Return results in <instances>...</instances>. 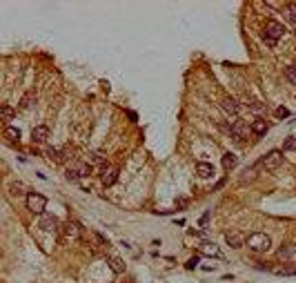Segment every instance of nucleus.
Here are the masks:
<instances>
[{"instance_id":"obj_29","label":"nucleus","mask_w":296,"mask_h":283,"mask_svg":"<svg viewBox=\"0 0 296 283\" xmlns=\"http://www.w3.org/2000/svg\"><path fill=\"white\" fill-rule=\"evenodd\" d=\"M274 114H276V118H287L290 116V109H287V107H278Z\"/></svg>"},{"instance_id":"obj_32","label":"nucleus","mask_w":296,"mask_h":283,"mask_svg":"<svg viewBox=\"0 0 296 283\" xmlns=\"http://www.w3.org/2000/svg\"><path fill=\"white\" fill-rule=\"evenodd\" d=\"M294 69H296V63H294Z\"/></svg>"},{"instance_id":"obj_3","label":"nucleus","mask_w":296,"mask_h":283,"mask_svg":"<svg viewBox=\"0 0 296 283\" xmlns=\"http://www.w3.org/2000/svg\"><path fill=\"white\" fill-rule=\"evenodd\" d=\"M283 34H285V29H283L281 22L270 21V22L265 25V31H263V43H265V45H270V47H274L276 41H278Z\"/></svg>"},{"instance_id":"obj_20","label":"nucleus","mask_w":296,"mask_h":283,"mask_svg":"<svg viewBox=\"0 0 296 283\" xmlns=\"http://www.w3.org/2000/svg\"><path fill=\"white\" fill-rule=\"evenodd\" d=\"M245 105H247V109H252V111H263L265 109V103H261V101H256V98H245Z\"/></svg>"},{"instance_id":"obj_10","label":"nucleus","mask_w":296,"mask_h":283,"mask_svg":"<svg viewBox=\"0 0 296 283\" xmlns=\"http://www.w3.org/2000/svg\"><path fill=\"white\" fill-rule=\"evenodd\" d=\"M276 259L283 261V263L294 261V259H296V245H294V243H285V245H281L278 252H276Z\"/></svg>"},{"instance_id":"obj_15","label":"nucleus","mask_w":296,"mask_h":283,"mask_svg":"<svg viewBox=\"0 0 296 283\" xmlns=\"http://www.w3.org/2000/svg\"><path fill=\"white\" fill-rule=\"evenodd\" d=\"M198 250H201V254H205V257H221V250H218V245H216V243H210V241L201 243V245H198Z\"/></svg>"},{"instance_id":"obj_5","label":"nucleus","mask_w":296,"mask_h":283,"mask_svg":"<svg viewBox=\"0 0 296 283\" xmlns=\"http://www.w3.org/2000/svg\"><path fill=\"white\" fill-rule=\"evenodd\" d=\"M281 165H283V152H278V150H272L270 154H265V156L258 161V167H265L270 172L278 170Z\"/></svg>"},{"instance_id":"obj_7","label":"nucleus","mask_w":296,"mask_h":283,"mask_svg":"<svg viewBox=\"0 0 296 283\" xmlns=\"http://www.w3.org/2000/svg\"><path fill=\"white\" fill-rule=\"evenodd\" d=\"M250 131H252V127H247L245 121H234L230 127V136L234 138V141H243V138H247Z\"/></svg>"},{"instance_id":"obj_13","label":"nucleus","mask_w":296,"mask_h":283,"mask_svg":"<svg viewBox=\"0 0 296 283\" xmlns=\"http://www.w3.org/2000/svg\"><path fill=\"white\" fill-rule=\"evenodd\" d=\"M49 138V127L47 125H38L31 130V141L34 143H45Z\"/></svg>"},{"instance_id":"obj_6","label":"nucleus","mask_w":296,"mask_h":283,"mask_svg":"<svg viewBox=\"0 0 296 283\" xmlns=\"http://www.w3.org/2000/svg\"><path fill=\"white\" fill-rule=\"evenodd\" d=\"M61 232H63V239L78 241L81 234H83V230H81V225H78L76 221H67V223H63V225H61Z\"/></svg>"},{"instance_id":"obj_16","label":"nucleus","mask_w":296,"mask_h":283,"mask_svg":"<svg viewBox=\"0 0 296 283\" xmlns=\"http://www.w3.org/2000/svg\"><path fill=\"white\" fill-rule=\"evenodd\" d=\"M196 174L201 178L214 176V165H210V163H198V165H196Z\"/></svg>"},{"instance_id":"obj_31","label":"nucleus","mask_w":296,"mask_h":283,"mask_svg":"<svg viewBox=\"0 0 296 283\" xmlns=\"http://www.w3.org/2000/svg\"><path fill=\"white\" fill-rule=\"evenodd\" d=\"M196 265H198V257H191L190 261H187V268L191 270V268H196Z\"/></svg>"},{"instance_id":"obj_8","label":"nucleus","mask_w":296,"mask_h":283,"mask_svg":"<svg viewBox=\"0 0 296 283\" xmlns=\"http://www.w3.org/2000/svg\"><path fill=\"white\" fill-rule=\"evenodd\" d=\"M225 241H227L230 248L238 250V248H243V245L247 243V239H245V234L238 232V230H230V232H225Z\"/></svg>"},{"instance_id":"obj_18","label":"nucleus","mask_w":296,"mask_h":283,"mask_svg":"<svg viewBox=\"0 0 296 283\" xmlns=\"http://www.w3.org/2000/svg\"><path fill=\"white\" fill-rule=\"evenodd\" d=\"M107 261H109V268L114 270V272H118V274L125 272V263H123V259H118V257H109Z\"/></svg>"},{"instance_id":"obj_23","label":"nucleus","mask_w":296,"mask_h":283,"mask_svg":"<svg viewBox=\"0 0 296 283\" xmlns=\"http://www.w3.org/2000/svg\"><path fill=\"white\" fill-rule=\"evenodd\" d=\"M223 167H225V170H234L236 167V156L232 152L223 154Z\"/></svg>"},{"instance_id":"obj_11","label":"nucleus","mask_w":296,"mask_h":283,"mask_svg":"<svg viewBox=\"0 0 296 283\" xmlns=\"http://www.w3.org/2000/svg\"><path fill=\"white\" fill-rule=\"evenodd\" d=\"M41 228L47 232H58L61 230V221L54 217V214H42L41 217Z\"/></svg>"},{"instance_id":"obj_19","label":"nucleus","mask_w":296,"mask_h":283,"mask_svg":"<svg viewBox=\"0 0 296 283\" xmlns=\"http://www.w3.org/2000/svg\"><path fill=\"white\" fill-rule=\"evenodd\" d=\"M36 105V94L34 91H27L25 96L21 98V109H29V107Z\"/></svg>"},{"instance_id":"obj_21","label":"nucleus","mask_w":296,"mask_h":283,"mask_svg":"<svg viewBox=\"0 0 296 283\" xmlns=\"http://www.w3.org/2000/svg\"><path fill=\"white\" fill-rule=\"evenodd\" d=\"M0 116H2V123L9 127V121H14V109L9 105H2L0 107Z\"/></svg>"},{"instance_id":"obj_12","label":"nucleus","mask_w":296,"mask_h":283,"mask_svg":"<svg viewBox=\"0 0 296 283\" xmlns=\"http://www.w3.org/2000/svg\"><path fill=\"white\" fill-rule=\"evenodd\" d=\"M221 107H223V111L225 114H232V116H236L238 114V109H241V105H238V101L236 98H232V96H225L221 101Z\"/></svg>"},{"instance_id":"obj_2","label":"nucleus","mask_w":296,"mask_h":283,"mask_svg":"<svg viewBox=\"0 0 296 283\" xmlns=\"http://www.w3.org/2000/svg\"><path fill=\"white\" fill-rule=\"evenodd\" d=\"M89 172H91V165L87 161H74L65 170V176H67V181H78L83 176H89Z\"/></svg>"},{"instance_id":"obj_24","label":"nucleus","mask_w":296,"mask_h":283,"mask_svg":"<svg viewBox=\"0 0 296 283\" xmlns=\"http://www.w3.org/2000/svg\"><path fill=\"white\" fill-rule=\"evenodd\" d=\"M285 18L296 27V5H287L285 7Z\"/></svg>"},{"instance_id":"obj_27","label":"nucleus","mask_w":296,"mask_h":283,"mask_svg":"<svg viewBox=\"0 0 296 283\" xmlns=\"http://www.w3.org/2000/svg\"><path fill=\"white\" fill-rule=\"evenodd\" d=\"M89 161L94 163V165H103V167L107 165V163H105V158H103V154H98V152H94V154H91V156H89Z\"/></svg>"},{"instance_id":"obj_1","label":"nucleus","mask_w":296,"mask_h":283,"mask_svg":"<svg viewBox=\"0 0 296 283\" xmlns=\"http://www.w3.org/2000/svg\"><path fill=\"white\" fill-rule=\"evenodd\" d=\"M247 248L252 252H267L272 248V239L265 232H254L247 237Z\"/></svg>"},{"instance_id":"obj_25","label":"nucleus","mask_w":296,"mask_h":283,"mask_svg":"<svg viewBox=\"0 0 296 283\" xmlns=\"http://www.w3.org/2000/svg\"><path fill=\"white\" fill-rule=\"evenodd\" d=\"M258 167V165H256ZM256 167H247L245 172H243V176H241V183H245V181H254V176H256Z\"/></svg>"},{"instance_id":"obj_4","label":"nucleus","mask_w":296,"mask_h":283,"mask_svg":"<svg viewBox=\"0 0 296 283\" xmlns=\"http://www.w3.org/2000/svg\"><path fill=\"white\" fill-rule=\"evenodd\" d=\"M45 207H47V198L38 192H29L27 194V210L31 214H45Z\"/></svg>"},{"instance_id":"obj_30","label":"nucleus","mask_w":296,"mask_h":283,"mask_svg":"<svg viewBox=\"0 0 296 283\" xmlns=\"http://www.w3.org/2000/svg\"><path fill=\"white\" fill-rule=\"evenodd\" d=\"M27 190H25V185H21V183H14L11 185V194H25Z\"/></svg>"},{"instance_id":"obj_28","label":"nucleus","mask_w":296,"mask_h":283,"mask_svg":"<svg viewBox=\"0 0 296 283\" xmlns=\"http://www.w3.org/2000/svg\"><path fill=\"white\" fill-rule=\"evenodd\" d=\"M285 76L290 78L292 83H296V69H294V65H290V67H285Z\"/></svg>"},{"instance_id":"obj_22","label":"nucleus","mask_w":296,"mask_h":283,"mask_svg":"<svg viewBox=\"0 0 296 283\" xmlns=\"http://www.w3.org/2000/svg\"><path fill=\"white\" fill-rule=\"evenodd\" d=\"M5 138L9 143H18V138H21V131L16 130V127H5Z\"/></svg>"},{"instance_id":"obj_14","label":"nucleus","mask_w":296,"mask_h":283,"mask_svg":"<svg viewBox=\"0 0 296 283\" xmlns=\"http://www.w3.org/2000/svg\"><path fill=\"white\" fill-rule=\"evenodd\" d=\"M47 158H49L51 163H65L67 158V150H56V147H51V150H47Z\"/></svg>"},{"instance_id":"obj_9","label":"nucleus","mask_w":296,"mask_h":283,"mask_svg":"<svg viewBox=\"0 0 296 283\" xmlns=\"http://www.w3.org/2000/svg\"><path fill=\"white\" fill-rule=\"evenodd\" d=\"M101 181L105 187H111L116 181H118V167L116 165H105L103 167V174H101Z\"/></svg>"},{"instance_id":"obj_17","label":"nucleus","mask_w":296,"mask_h":283,"mask_svg":"<svg viewBox=\"0 0 296 283\" xmlns=\"http://www.w3.org/2000/svg\"><path fill=\"white\" fill-rule=\"evenodd\" d=\"M267 130H270V125H267L265 121H254V123H252V134H254V136H265Z\"/></svg>"},{"instance_id":"obj_26","label":"nucleus","mask_w":296,"mask_h":283,"mask_svg":"<svg viewBox=\"0 0 296 283\" xmlns=\"http://www.w3.org/2000/svg\"><path fill=\"white\" fill-rule=\"evenodd\" d=\"M292 150H296V136H290L283 143V152H292Z\"/></svg>"}]
</instances>
